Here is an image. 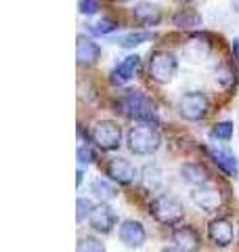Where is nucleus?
<instances>
[{
	"label": "nucleus",
	"mask_w": 239,
	"mask_h": 252,
	"mask_svg": "<svg viewBox=\"0 0 239 252\" xmlns=\"http://www.w3.org/2000/svg\"><path fill=\"white\" fill-rule=\"evenodd\" d=\"M120 105H122V112L126 116L139 120L141 124H149V126L157 124L155 103L141 91H126L122 101H120Z\"/></svg>",
	"instance_id": "nucleus-1"
},
{
	"label": "nucleus",
	"mask_w": 239,
	"mask_h": 252,
	"mask_svg": "<svg viewBox=\"0 0 239 252\" xmlns=\"http://www.w3.org/2000/svg\"><path fill=\"white\" fill-rule=\"evenodd\" d=\"M126 143H128V149L137 156H151L155 154L159 145H162V137L155 126L149 124H139L132 126L128 130V137H126Z\"/></svg>",
	"instance_id": "nucleus-2"
},
{
	"label": "nucleus",
	"mask_w": 239,
	"mask_h": 252,
	"mask_svg": "<svg viewBox=\"0 0 239 252\" xmlns=\"http://www.w3.org/2000/svg\"><path fill=\"white\" fill-rule=\"evenodd\" d=\"M177 109H179L180 118H185L189 122H199L208 116L210 99H208V94L202 91H191L179 99Z\"/></svg>",
	"instance_id": "nucleus-3"
},
{
	"label": "nucleus",
	"mask_w": 239,
	"mask_h": 252,
	"mask_svg": "<svg viewBox=\"0 0 239 252\" xmlns=\"http://www.w3.org/2000/svg\"><path fill=\"white\" fill-rule=\"evenodd\" d=\"M149 208L155 220L164 225H177L185 217V206L180 204V200L172 198V195H157Z\"/></svg>",
	"instance_id": "nucleus-4"
},
{
	"label": "nucleus",
	"mask_w": 239,
	"mask_h": 252,
	"mask_svg": "<svg viewBox=\"0 0 239 252\" xmlns=\"http://www.w3.org/2000/svg\"><path fill=\"white\" fill-rule=\"evenodd\" d=\"M179 72V59L168 51H155L149 61V76L159 84H168Z\"/></svg>",
	"instance_id": "nucleus-5"
},
{
	"label": "nucleus",
	"mask_w": 239,
	"mask_h": 252,
	"mask_svg": "<svg viewBox=\"0 0 239 252\" xmlns=\"http://www.w3.org/2000/svg\"><path fill=\"white\" fill-rule=\"evenodd\" d=\"M92 141L97 143L99 149L103 152H111V149H118L122 143V128L118 126V122L114 120H99L92 126Z\"/></svg>",
	"instance_id": "nucleus-6"
},
{
	"label": "nucleus",
	"mask_w": 239,
	"mask_h": 252,
	"mask_svg": "<svg viewBox=\"0 0 239 252\" xmlns=\"http://www.w3.org/2000/svg\"><path fill=\"white\" fill-rule=\"evenodd\" d=\"M118 235H120V242H122L126 248H141L147 240L145 227H143L141 220H134V219L122 220V225H120V229H118Z\"/></svg>",
	"instance_id": "nucleus-7"
},
{
	"label": "nucleus",
	"mask_w": 239,
	"mask_h": 252,
	"mask_svg": "<svg viewBox=\"0 0 239 252\" xmlns=\"http://www.w3.org/2000/svg\"><path fill=\"white\" fill-rule=\"evenodd\" d=\"M137 175H139L137 166H134L130 160H126V158H111L107 162V177L120 185L132 183V181L137 179Z\"/></svg>",
	"instance_id": "nucleus-8"
},
{
	"label": "nucleus",
	"mask_w": 239,
	"mask_h": 252,
	"mask_svg": "<svg viewBox=\"0 0 239 252\" xmlns=\"http://www.w3.org/2000/svg\"><path fill=\"white\" fill-rule=\"evenodd\" d=\"M89 223L94 231L99 233H111V229L118 225V215L109 204H97L89 219Z\"/></svg>",
	"instance_id": "nucleus-9"
},
{
	"label": "nucleus",
	"mask_w": 239,
	"mask_h": 252,
	"mask_svg": "<svg viewBox=\"0 0 239 252\" xmlns=\"http://www.w3.org/2000/svg\"><path fill=\"white\" fill-rule=\"evenodd\" d=\"M191 202L204 212H216L220 206V191L214 187H197L191 191Z\"/></svg>",
	"instance_id": "nucleus-10"
},
{
	"label": "nucleus",
	"mask_w": 239,
	"mask_h": 252,
	"mask_svg": "<svg viewBox=\"0 0 239 252\" xmlns=\"http://www.w3.org/2000/svg\"><path fill=\"white\" fill-rule=\"evenodd\" d=\"M208 154L214 162H216V166L220 170H225L229 177H237L239 172V164H237V158L235 154L231 152L229 147H222V145H210L208 147Z\"/></svg>",
	"instance_id": "nucleus-11"
},
{
	"label": "nucleus",
	"mask_w": 239,
	"mask_h": 252,
	"mask_svg": "<svg viewBox=\"0 0 239 252\" xmlns=\"http://www.w3.org/2000/svg\"><path fill=\"white\" fill-rule=\"evenodd\" d=\"M210 51H212V46L208 42V38L193 36L185 42V46H182V57H185L189 63H202L204 59H208Z\"/></svg>",
	"instance_id": "nucleus-12"
},
{
	"label": "nucleus",
	"mask_w": 239,
	"mask_h": 252,
	"mask_svg": "<svg viewBox=\"0 0 239 252\" xmlns=\"http://www.w3.org/2000/svg\"><path fill=\"white\" fill-rule=\"evenodd\" d=\"M208 238L220 248H227L233 242V225L227 219H214L208 225Z\"/></svg>",
	"instance_id": "nucleus-13"
},
{
	"label": "nucleus",
	"mask_w": 239,
	"mask_h": 252,
	"mask_svg": "<svg viewBox=\"0 0 239 252\" xmlns=\"http://www.w3.org/2000/svg\"><path fill=\"white\" fill-rule=\"evenodd\" d=\"M180 179L185 181L187 185H193V189L197 187H206L210 183V175L202 164L197 162H187L180 166Z\"/></svg>",
	"instance_id": "nucleus-14"
},
{
	"label": "nucleus",
	"mask_w": 239,
	"mask_h": 252,
	"mask_svg": "<svg viewBox=\"0 0 239 252\" xmlns=\"http://www.w3.org/2000/svg\"><path fill=\"white\" fill-rule=\"evenodd\" d=\"M76 59L80 65H94L101 59V46L90 38H78L76 44Z\"/></svg>",
	"instance_id": "nucleus-15"
},
{
	"label": "nucleus",
	"mask_w": 239,
	"mask_h": 252,
	"mask_svg": "<svg viewBox=\"0 0 239 252\" xmlns=\"http://www.w3.org/2000/svg\"><path fill=\"white\" fill-rule=\"evenodd\" d=\"M139 65H141V57H139V55H128V57H124L122 61L118 63V67L114 69V74H111V82H114V84L128 82L130 78L137 74Z\"/></svg>",
	"instance_id": "nucleus-16"
},
{
	"label": "nucleus",
	"mask_w": 239,
	"mask_h": 252,
	"mask_svg": "<svg viewBox=\"0 0 239 252\" xmlns=\"http://www.w3.org/2000/svg\"><path fill=\"white\" fill-rule=\"evenodd\" d=\"M172 240L177 244V248L182 252H197L199 250V235L193 227H179L177 231L172 233Z\"/></svg>",
	"instance_id": "nucleus-17"
},
{
	"label": "nucleus",
	"mask_w": 239,
	"mask_h": 252,
	"mask_svg": "<svg viewBox=\"0 0 239 252\" xmlns=\"http://www.w3.org/2000/svg\"><path fill=\"white\" fill-rule=\"evenodd\" d=\"M132 15L139 23H143V26H157V23L162 21V9H159L157 4H151V2L134 4Z\"/></svg>",
	"instance_id": "nucleus-18"
},
{
	"label": "nucleus",
	"mask_w": 239,
	"mask_h": 252,
	"mask_svg": "<svg viewBox=\"0 0 239 252\" xmlns=\"http://www.w3.org/2000/svg\"><path fill=\"white\" fill-rule=\"evenodd\" d=\"M141 185L147 189V191H159L164 185V170L157 166V164H147L141 170Z\"/></svg>",
	"instance_id": "nucleus-19"
},
{
	"label": "nucleus",
	"mask_w": 239,
	"mask_h": 252,
	"mask_svg": "<svg viewBox=\"0 0 239 252\" xmlns=\"http://www.w3.org/2000/svg\"><path fill=\"white\" fill-rule=\"evenodd\" d=\"M174 26L177 28H182V30H191V28H199L202 26V15H199V11H195L193 6H182V9H179L177 13H174Z\"/></svg>",
	"instance_id": "nucleus-20"
},
{
	"label": "nucleus",
	"mask_w": 239,
	"mask_h": 252,
	"mask_svg": "<svg viewBox=\"0 0 239 252\" xmlns=\"http://www.w3.org/2000/svg\"><path fill=\"white\" fill-rule=\"evenodd\" d=\"M90 193L99 200V204H107L109 200H114L118 195L116 187L111 185L109 181H105V179H94L90 183Z\"/></svg>",
	"instance_id": "nucleus-21"
},
{
	"label": "nucleus",
	"mask_w": 239,
	"mask_h": 252,
	"mask_svg": "<svg viewBox=\"0 0 239 252\" xmlns=\"http://www.w3.org/2000/svg\"><path fill=\"white\" fill-rule=\"evenodd\" d=\"M147 40H151V32H130V34L120 38L118 44L122 46V49H134V46H139Z\"/></svg>",
	"instance_id": "nucleus-22"
},
{
	"label": "nucleus",
	"mask_w": 239,
	"mask_h": 252,
	"mask_svg": "<svg viewBox=\"0 0 239 252\" xmlns=\"http://www.w3.org/2000/svg\"><path fill=\"white\" fill-rule=\"evenodd\" d=\"M210 137L216 139V141H229L231 137H233V122H229V120L216 122L210 128Z\"/></svg>",
	"instance_id": "nucleus-23"
},
{
	"label": "nucleus",
	"mask_w": 239,
	"mask_h": 252,
	"mask_svg": "<svg viewBox=\"0 0 239 252\" xmlns=\"http://www.w3.org/2000/svg\"><path fill=\"white\" fill-rule=\"evenodd\" d=\"M78 252H107L105 250V244H103L101 240L97 238H82L78 244Z\"/></svg>",
	"instance_id": "nucleus-24"
},
{
	"label": "nucleus",
	"mask_w": 239,
	"mask_h": 252,
	"mask_svg": "<svg viewBox=\"0 0 239 252\" xmlns=\"http://www.w3.org/2000/svg\"><path fill=\"white\" fill-rule=\"evenodd\" d=\"M76 220L78 223H82L84 219H90V215H92V210H94V206H92V202L89 200V198H78L76 200Z\"/></svg>",
	"instance_id": "nucleus-25"
},
{
	"label": "nucleus",
	"mask_w": 239,
	"mask_h": 252,
	"mask_svg": "<svg viewBox=\"0 0 239 252\" xmlns=\"http://www.w3.org/2000/svg\"><path fill=\"white\" fill-rule=\"evenodd\" d=\"M118 30V23L114 19H101L97 23H92L90 26V32L92 34H97V36H107L111 34V32H116Z\"/></svg>",
	"instance_id": "nucleus-26"
},
{
	"label": "nucleus",
	"mask_w": 239,
	"mask_h": 252,
	"mask_svg": "<svg viewBox=\"0 0 239 252\" xmlns=\"http://www.w3.org/2000/svg\"><path fill=\"white\" fill-rule=\"evenodd\" d=\"M78 11L82 15H94L99 11V2H94V0H82V2L78 4Z\"/></svg>",
	"instance_id": "nucleus-27"
},
{
	"label": "nucleus",
	"mask_w": 239,
	"mask_h": 252,
	"mask_svg": "<svg viewBox=\"0 0 239 252\" xmlns=\"http://www.w3.org/2000/svg\"><path fill=\"white\" fill-rule=\"evenodd\" d=\"M78 162H80V166H82V164L86 166L89 162H92V152L86 145H80L78 147Z\"/></svg>",
	"instance_id": "nucleus-28"
},
{
	"label": "nucleus",
	"mask_w": 239,
	"mask_h": 252,
	"mask_svg": "<svg viewBox=\"0 0 239 252\" xmlns=\"http://www.w3.org/2000/svg\"><path fill=\"white\" fill-rule=\"evenodd\" d=\"M231 49H233V57H235V61L239 63V36L233 38V46H231Z\"/></svg>",
	"instance_id": "nucleus-29"
},
{
	"label": "nucleus",
	"mask_w": 239,
	"mask_h": 252,
	"mask_svg": "<svg viewBox=\"0 0 239 252\" xmlns=\"http://www.w3.org/2000/svg\"><path fill=\"white\" fill-rule=\"evenodd\" d=\"M159 252H182V250H179V248H162Z\"/></svg>",
	"instance_id": "nucleus-30"
}]
</instances>
